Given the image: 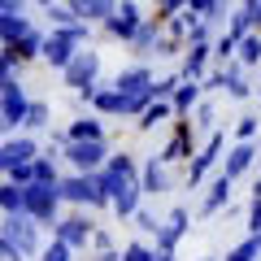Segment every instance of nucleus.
Instances as JSON below:
<instances>
[{
	"mask_svg": "<svg viewBox=\"0 0 261 261\" xmlns=\"http://www.w3.org/2000/svg\"><path fill=\"white\" fill-rule=\"evenodd\" d=\"M183 226H187V214H183V209H178V214L170 218V226H166V231L157 235V244H161V248L170 252V248H174V240H178V235H183Z\"/></svg>",
	"mask_w": 261,
	"mask_h": 261,
	"instance_id": "obj_2",
	"label": "nucleus"
},
{
	"mask_svg": "<svg viewBox=\"0 0 261 261\" xmlns=\"http://www.w3.org/2000/svg\"><path fill=\"white\" fill-rule=\"evenodd\" d=\"M257 257H261V235H252V240L240 244V248H235L226 261H257Z\"/></svg>",
	"mask_w": 261,
	"mask_h": 261,
	"instance_id": "obj_4",
	"label": "nucleus"
},
{
	"mask_svg": "<svg viewBox=\"0 0 261 261\" xmlns=\"http://www.w3.org/2000/svg\"><path fill=\"white\" fill-rule=\"evenodd\" d=\"M252 231L261 235V200H257V205H252Z\"/></svg>",
	"mask_w": 261,
	"mask_h": 261,
	"instance_id": "obj_10",
	"label": "nucleus"
},
{
	"mask_svg": "<svg viewBox=\"0 0 261 261\" xmlns=\"http://www.w3.org/2000/svg\"><path fill=\"white\" fill-rule=\"evenodd\" d=\"M152 261H174V257H170V252H166V248H161V252H157V257H152Z\"/></svg>",
	"mask_w": 261,
	"mask_h": 261,
	"instance_id": "obj_11",
	"label": "nucleus"
},
{
	"mask_svg": "<svg viewBox=\"0 0 261 261\" xmlns=\"http://www.w3.org/2000/svg\"><path fill=\"white\" fill-rule=\"evenodd\" d=\"M9 240H18V248H22V252L35 248V231H31L27 222H18V218H9Z\"/></svg>",
	"mask_w": 261,
	"mask_h": 261,
	"instance_id": "obj_3",
	"label": "nucleus"
},
{
	"mask_svg": "<svg viewBox=\"0 0 261 261\" xmlns=\"http://www.w3.org/2000/svg\"><path fill=\"white\" fill-rule=\"evenodd\" d=\"M152 257H157V252H148L144 244H130V248L122 252V261H152Z\"/></svg>",
	"mask_w": 261,
	"mask_h": 261,
	"instance_id": "obj_6",
	"label": "nucleus"
},
{
	"mask_svg": "<svg viewBox=\"0 0 261 261\" xmlns=\"http://www.w3.org/2000/svg\"><path fill=\"white\" fill-rule=\"evenodd\" d=\"M248 157H252L248 148H240V152H235V157H231V174H235V170H244V166H248Z\"/></svg>",
	"mask_w": 261,
	"mask_h": 261,
	"instance_id": "obj_8",
	"label": "nucleus"
},
{
	"mask_svg": "<svg viewBox=\"0 0 261 261\" xmlns=\"http://www.w3.org/2000/svg\"><path fill=\"white\" fill-rule=\"evenodd\" d=\"M44 261H70V244H65V240H57L53 248L44 252Z\"/></svg>",
	"mask_w": 261,
	"mask_h": 261,
	"instance_id": "obj_7",
	"label": "nucleus"
},
{
	"mask_svg": "<svg viewBox=\"0 0 261 261\" xmlns=\"http://www.w3.org/2000/svg\"><path fill=\"white\" fill-rule=\"evenodd\" d=\"M161 183H166V178H161L157 170H148V192H161Z\"/></svg>",
	"mask_w": 261,
	"mask_h": 261,
	"instance_id": "obj_9",
	"label": "nucleus"
},
{
	"mask_svg": "<svg viewBox=\"0 0 261 261\" xmlns=\"http://www.w3.org/2000/svg\"><path fill=\"white\" fill-rule=\"evenodd\" d=\"M87 235H92V222H83V218L61 222V240H65V244H87Z\"/></svg>",
	"mask_w": 261,
	"mask_h": 261,
	"instance_id": "obj_1",
	"label": "nucleus"
},
{
	"mask_svg": "<svg viewBox=\"0 0 261 261\" xmlns=\"http://www.w3.org/2000/svg\"><path fill=\"white\" fill-rule=\"evenodd\" d=\"M226 192H231V178H218V183H214V196H209V205H205V214H214V209L222 205Z\"/></svg>",
	"mask_w": 261,
	"mask_h": 261,
	"instance_id": "obj_5",
	"label": "nucleus"
}]
</instances>
